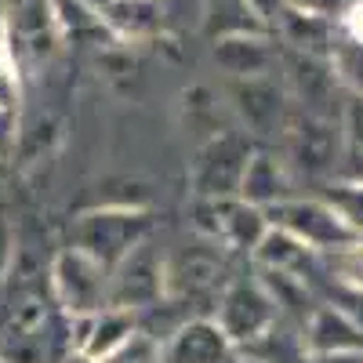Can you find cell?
<instances>
[{
    "instance_id": "22",
    "label": "cell",
    "mask_w": 363,
    "mask_h": 363,
    "mask_svg": "<svg viewBox=\"0 0 363 363\" xmlns=\"http://www.w3.org/2000/svg\"><path fill=\"white\" fill-rule=\"evenodd\" d=\"M15 102H18V84H15L8 55L0 51V113H15Z\"/></svg>"
},
{
    "instance_id": "8",
    "label": "cell",
    "mask_w": 363,
    "mask_h": 363,
    "mask_svg": "<svg viewBox=\"0 0 363 363\" xmlns=\"http://www.w3.org/2000/svg\"><path fill=\"white\" fill-rule=\"evenodd\" d=\"M233 109L244 116L255 135H284L287 128V91L272 77H244L229 87Z\"/></svg>"
},
{
    "instance_id": "15",
    "label": "cell",
    "mask_w": 363,
    "mask_h": 363,
    "mask_svg": "<svg viewBox=\"0 0 363 363\" xmlns=\"http://www.w3.org/2000/svg\"><path fill=\"white\" fill-rule=\"evenodd\" d=\"M91 11H99L109 29H116L120 37H145L157 29V0H84Z\"/></svg>"
},
{
    "instance_id": "25",
    "label": "cell",
    "mask_w": 363,
    "mask_h": 363,
    "mask_svg": "<svg viewBox=\"0 0 363 363\" xmlns=\"http://www.w3.org/2000/svg\"><path fill=\"white\" fill-rule=\"evenodd\" d=\"M345 37H352V40L363 44V0H359V4H352L349 15H345Z\"/></svg>"
},
{
    "instance_id": "11",
    "label": "cell",
    "mask_w": 363,
    "mask_h": 363,
    "mask_svg": "<svg viewBox=\"0 0 363 363\" xmlns=\"http://www.w3.org/2000/svg\"><path fill=\"white\" fill-rule=\"evenodd\" d=\"M211 240L229 247H258L265 236V222L255 203H233V200H215L211 203Z\"/></svg>"
},
{
    "instance_id": "7",
    "label": "cell",
    "mask_w": 363,
    "mask_h": 363,
    "mask_svg": "<svg viewBox=\"0 0 363 363\" xmlns=\"http://www.w3.org/2000/svg\"><path fill=\"white\" fill-rule=\"evenodd\" d=\"M8 44L29 66L48 62L58 44V18L51 0H18L8 15Z\"/></svg>"
},
{
    "instance_id": "19",
    "label": "cell",
    "mask_w": 363,
    "mask_h": 363,
    "mask_svg": "<svg viewBox=\"0 0 363 363\" xmlns=\"http://www.w3.org/2000/svg\"><path fill=\"white\" fill-rule=\"evenodd\" d=\"M330 66H335L338 80L352 87V95L363 99V44L352 37H342L330 48Z\"/></svg>"
},
{
    "instance_id": "16",
    "label": "cell",
    "mask_w": 363,
    "mask_h": 363,
    "mask_svg": "<svg viewBox=\"0 0 363 363\" xmlns=\"http://www.w3.org/2000/svg\"><path fill=\"white\" fill-rule=\"evenodd\" d=\"M240 196H244L247 203H284L287 200V167L284 160L269 157V153H258L251 157L247 164V174L244 182H240Z\"/></svg>"
},
{
    "instance_id": "24",
    "label": "cell",
    "mask_w": 363,
    "mask_h": 363,
    "mask_svg": "<svg viewBox=\"0 0 363 363\" xmlns=\"http://www.w3.org/2000/svg\"><path fill=\"white\" fill-rule=\"evenodd\" d=\"M287 4L301 8V11H313V15H330V11H338L342 8V0H287Z\"/></svg>"
},
{
    "instance_id": "6",
    "label": "cell",
    "mask_w": 363,
    "mask_h": 363,
    "mask_svg": "<svg viewBox=\"0 0 363 363\" xmlns=\"http://www.w3.org/2000/svg\"><path fill=\"white\" fill-rule=\"evenodd\" d=\"M229 342H251L258 338L265 327L277 323V301L269 298L265 284H251V280H236L225 298H222V309L215 320Z\"/></svg>"
},
{
    "instance_id": "28",
    "label": "cell",
    "mask_w": 363,
    "mask_h": 363,
    "mask_svg": "<svg viewBox=\"0 0 363 363\" xmlns=\"http://www.w3.org/2000/svg\"><path fill=\"white\" fill-rule=\"evenodd\" d=\"M229 363H255V359H229Z\"/></svg>"
},
{
    "instance_id": "18",
    "label": "cell",
    "mask_w": 363,
    "mask_h": 363,
    "mask_svg": "<svg viewBox=\"0 0 363 363\" xmlns=\"http://www.w3.org/2000/svg\"><path fill=\"white\" fill-rule=\"evenodd\" d=\"M323 265L338 284L363 291V240H352V244L335 247V251H323Z\"/></svg>"
},
{
    "instance_id": "10",
    "label": "cell",
    "mask_w": 363,
    "mask_h": 363,
    "mask_svg": "<svg viewBox=\"0 0 363 363\" xmlns=\"http://www.w3.org/2000/svg\"><path fill=\"white\" fill-rule=\"evenodd\" d=\"M338 84H342V80H338L335 66H330L327 58H320V55H301V51L291 58V87H294L298 102L306 106V113L327 116L323 102L335 99V87H338ZM327 120H330V116H327Z\"/></svg>"
},
{
    "instance_id": "27",
    "label": "cell",
    "mask_w": 363,
    "mask_h": 363,
    "mask_svg": "<svg viewBox=\"0 0 363 363\" xmlns=\"http://www.w3.org/2000/svg\"><path fill=\"white\" fill-rule=\"evenodd\" d=\"M8 265H11V236H8V225L0 222V277H4Z\"/></svg>"
},
{
    "instance_id": "9",
    "label": "cell",
    "mask_w": 363,
    "mask_h": 363,
    "mask_svg": "<svg viewBox=\"0 0 363 363\" xmlns=\"http://www.w3.org/2000/svg\"><path fill=\"white\" fill-rule=\"evenodd\" d=\"M160 294H164V265L145 244H138L116 265V277H109V306L113 309L153 306Z\"/></svg>"
},
{
    "instance_id": "26",
    "label": "cell",
    "mask_w": 363,
    "mask_h": 363,
    "mask_svg": "<svg viewBox=\"0 0 363 363\" xmlns=\"http://www.w3.org/2000/svg\"><path fill=\"white\" fill-rule=\"evenodd\" d=\"M309 363H363V352H323L313 356Z\"/></svg>"
},
{
    "instance_id": "13",
    "label": "cell",
    "mask_w": 363,
    "mask_h": 363,
    "mask_svg": "<svg viewBox=\"0 0 363 363\" xmlns=\"http://www.w3.org/2000/svg\"><path fill=\"white\" fill-rule=\"evenodd\" d=\"M229 345L218 323H189L167 345V363H229Z\"/></svg>"
},
{
    "instance_id": "17",
    "label": "cell",
    "mask_w": 363,
    "mask_h": 363,
    "mask_svg": "<svg viewBox=\"0 0 363 363\" xmlns=\"http://www.w3.org/2000/svg\"><path fill=\"white\" fill-rule=\"evenodd\" d=\"M131 342V316L124 309H102L91 316V335L77 338L87 356H113Z\"/></svg>"
},
{
    "instance_id": "1",
    "label": "cell",
    "mask_w": 363,
    "mask_h": 363,
    "mask_svg": "<svg viewBox=\"0 0 363 363\" xmlns=\"http://www.w3.org/2000/svg\"><path fill=\"white\" fill-rule=\"evenodd\" d=\"M51 280H55L58 306L73 320L95 316L109 306V269L80 247H69L58 255V262L51 269Z\"/></svg>"
},
{
    "instance_id": "3",
    "label": "cell",
    "mask_w": 363,
    "mask_h": 363,
    "mask_svg": "<svg viewBox=\"0 0 363 363\" xmlns=\"http://www.w3.org/2000/svg\"><path fill=\"white\" fill-rule=\"evenodd\" d=\"M272 222H277V229L291 233L309 251H320V255L359 240L345 225V218L338 215V211L330 203H320V200H284V203H272Z\"/></svg>"
},
{
    "instance_id": "4",
    "label": "cell",
    "mask_w": 363,
    "mask_h": 363,
    "mask_svg": "<svg viewBox=\"0 0 363 363\" xmlns=\"http://www.w3.org/2000/svg\"><path fill=\"white\" fill-rule=\"evenodd\" d=\"M251 157L255 153H251L247 138H240L233 131L215 135L196 153V164H193L196 193L207 196V200H225L229 193H240V182H244V174H247Z\"/></svg>"
},
{
    "instance_id": "20",
    "label": "cell",
    "mask_w": 363,
    "mask_h": 363,
    "mask_svg": "<svg viewBox=\"0 0 363 363\" xmlns=\"http://www.w3.org/2000/svg\"><path fill=\"white\" fill-rule=\"evenodd\" d=\"M327 203L345 218L356 236H363V182H335L327 189Z\"/></svg>"
},
{
    "instance_id": "14",
    "label": "cell",
    "mask_w": 363,
    "mask_h": 363,
    "mask_svg": "<svg viewBox=\"0 0 363 363\" xmlns=\"http://www.w3.org/2000/svg\"><path fill=\"white\" fill-rule=\"evenodd\" d=\"M306 349L313 356L323 352H363V330L338 309H316L309 335H306Z\"/></svg>"
},
{
    "instance_id": "5",
    "label": "cell",
    "mask_w": 363,
    "mask_h": 363,
    "mask_svg": "<svg viewBox=\"0 0 363 363\" xmlns=\"http://www.w3.org/2000/svg\"><path fill=\"white\" fill-rule=\"evenodd\" d=\"M145 229H149V218L135 215V211L131 215L128 211H120V215H87L77 225V247L109 269V265H120L124 255H131L138 247Z\"/></svg>"
},
{
    "instance_id": "23",
    "label": "cell",
    "mask_w": 363,
    "mask_h": 363,
    "mask_svg": "<svg viewBox=\"0 0 363 363\" xmlns=\"http://www.w3.org/2000/svg\"><path fill=\"white\" fill-rule=\"evenodd\" d=\"M109 363H157V352H153V345H149L145 338H131L124 349H116L109 356Z\"/></svg>"
},
{
    "instance_id": "21",
    "label": "cell",
    "mask_w": 363,
    "mask_h": 363,
    "mask_svg": "<svg viewBox=\"0 0 363 363\" xmlns=\"http://www.w3.org/2000/svg\"><path fill=\"white\" fill-rule=\"evenodd\" d=\"M342 124H345V138H349L356 149H363V99H359V95H352V99L345 102Z\"/></svg>"
},
{
    "instance_id": "2",
    "label": "cell",
    "mask_w": 363,
    "mask_h": 363,
    "mask_svg": "<svg viewBox=\"0 0 363 363\" xmlns=\"http://www.w3.org/2000/svg\"><path fill=\"white\" fill-rule=\"evenodd\" d=\"M342 153V131L335 128V120L298 113L287 120L284 128V167H294L309 178H320L327 171H335Z\"/></svg>"
},
{
    "instance_id": "12",
    "label": "cell",
    "mask_w": 363,
    "mask_h": 363,
    "mask_svg": "<svg viewBox=\"0 0 363 363\" xmlns=\"http://www.w3.org/2000/svg\"><path fill=\"white\" fill-rule=\"evenodd\" d=\"M215 62L233 80H244V77H265L272 69V62H277V55H272L269 40H262V37L233 33L215 44Z\"/></svg>"
}]
</instances>
